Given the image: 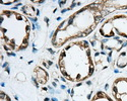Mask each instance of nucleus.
<instances>
[{"label": "nucleus", "instance_id": "nucleus-1", "mask_svg": "<svg viewBox=\"0 0 127 101\" xmlns=\"http://www.w3.org/2000/svg\"><path fill=\"white\" fill-rule=\"evenodd\" d=\"M127 9V0H102L84 5L57 26L51 38L54 48L89 36L109 14Z\"/></svg>", "mask_w": 127, "mask_h": 101}, {"label": "nucleus", "instance_id": "nucleus-2", "mask_svg": "<svg viewBox=\"0 0 127 101\" xmlns=\"http://www.w3.org/2000/svg\"><path fill=\"white\" fill-rule=\"evenodd\" d=\"M57 66L62 76L70 82H82L92 77L95 64L88 40H73L62 47Z\"/></svg>", "mask_w": 127, "mask_h": 101}, {"label": "nucleus", "instance_id": "nucleus-3", "mask_svg": "<svg viewBox=\"0 0 127 101\" xmlns=\"http://www.w3.org/2000/svg\"><path fill=\"white\" fill-rule=\"evenodd\" d=\"M32 25L28 17L14 10L0 13V33L2 47L6 52L18 53L29 47Z\"/></svg>", "mask_w": 127, "mask_h": 101}, {"label": "nucleus", "instance_id": "nucleus-4", "mask_svg": "<svg viewBox=\"0 0 127 101\" xmlns=\"http://www.w3.org/2000/svg\"><path fill=\"white\" fill-rule=\"evenodd\" d=\"M99 34L106 38L119 36L127 39V14H115L102 22Z\"/></svg>", "mask_w": 127, "mask_h": 101}, {"label": "nucleus", "instance_id": "nucleus-5", "mask_svg": "<svg viewBox=\"0 0 127 101\" xmlns=\"http://www.w3.org/2000/svg\"><path fill=\"white\" fill-rule=\"evenodd\" d=\"M111 91L115 101H127V77L116 78Z\"/></svg>", "mask_w": 127, "mask_h": 101}, {"label": "nucleus", "instance_id": "nucleus-6", "mask_svg": "<svg viewBox=\"0 0 127 101\" xmlns=\"http://www.w3.org/2000/svg\"><path fill=\"white\" fill-rule=\"evenodd\" d=\"M33 77L39 85H45L49 80L48 72L44 68H42L40 66L35 67V69L33 71Z\"/></svg>", "mask_w": 127, "mask_h": 101}, {"label": "nucleus", "instance_id": "nucleus-7", "mask_svg": "<svg viewBox=\"0 0 127 101\" xmlns=\"http://www.w3.org/2000/svg\"><path fill=\"white\" fill-rule=\"evenodd\" d=\"M91 101H115L112 99L107 93H105L104 91H98V92L93 96Z\"/></svg>", "mask_w": 127, "mask_h": 101}, {"label": "nucleus", "instance_id": "nucleus-8", "mask_svg": "<svg viewBox=\"0 0 127 101\" xmlns=\"http://www.w3.org/2000/svg\"><path fill=\"white\" fill-rule=\"evenodd\" d=\"M22 11L28 15V16H31V17H34L36 15V10L34 8V6L32 4H25L22 8Z\"/></svg>", "mask_w": 127, "mask_h": 101}, {"label": "nucleus", "instance_id": "nucleus-9", "mask_svg": "<svg viewBox=\"0 0 127 101\" xmlns=\"http://www.w3.org/2000/svg\"><path fill=\"white\" fill-rule=\"evenodd\" d=\"M0 101H11V98L4 91H1L0 92Z\"/></svg>", "mask_w": 127, "mask_h": 101}, {"label": "nucleus", "instance_id": "nucleus-10", "mask_svg": "<svg viewBox=\"0 0 127 101\" xmlns=\"http://www.w3.org/2000/svg\"><path fill=\"white\" fill-rule=\"evenodd\" d=\"M14 2H15V1H2L1 3L5 5V4H11V3H14Z\"/></svg>", "mask_w": 127, "mask_h": 101}, {"label": "nucleus", "instance_id": "nucleus-11", "mask_svg": "<svg viewBox=\"0 0 127 101\" xmlns=\"http://www.w3.org/2000/svg\"><path fill=\"white\" fill-rule=\"evenodd\" d=\"M51 101H57V100H55V99H52V100H51Z\"/></svg>", "mask_w": 127, "mask_h": 101}]
</instances>
